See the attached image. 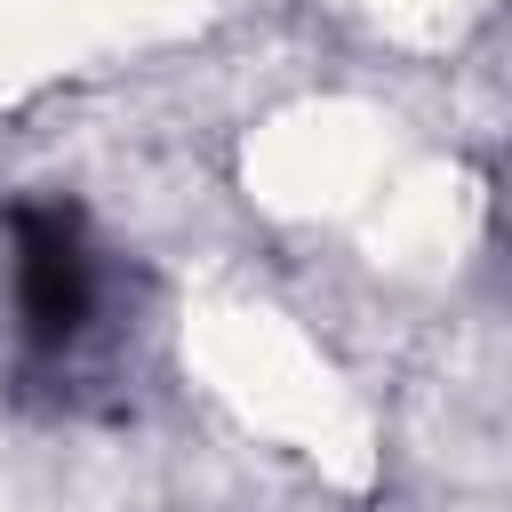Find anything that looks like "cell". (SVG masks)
I'll use <instances>...</instances> for the list:
<instances>
[{
    "mask_svg": "<svg viewBox=\"0 0 512 512\" xmlns=\"http://www.w3.org/2000/svg\"><path fill=\"white\" fill-rule=\"evenodd\" d=\"M496 248H504V264H512V160L496 168Z\"/></svg>",
    "mask_w": 512,
    "mask_h": 512,
    "instance_id": "obj_2",
    "label": "cell"
},
{
    "mask_svg": "<svg viewBox=\"0 0 512 512\" xmlns=\"http://www.w3.org/2000/svg\"><path fill=\"white\" fill-rule=\"evenodd\" d=\"M8 296V392L32 416L112 424L160 352V280L72 192L32 184L0 208Z\"/></svg>",
    "mask_w": 512,
    "mask_h": 512,
    "instance_id": "obj_1",
    "label": "cell"
}]
</instances>
